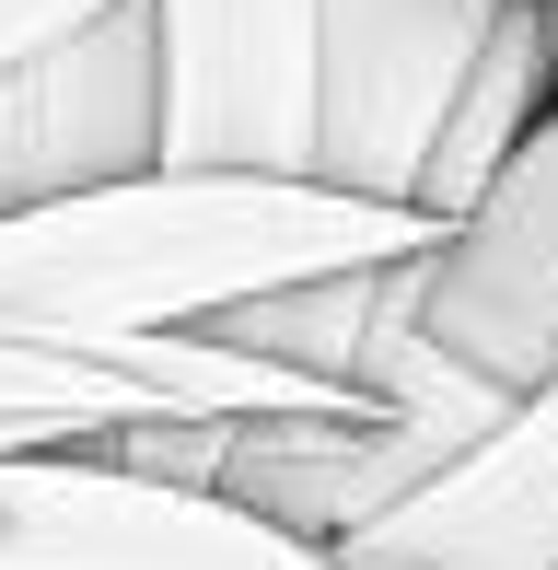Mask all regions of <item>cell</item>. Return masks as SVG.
Instances as JSON below:
<instances>
[{
    "label": "cell",
    "mask_w": 558,
    "mask_h": 570,
    "mask_svg": "<svg viewBox=\"0 0 558 570\" xmlns=\"http://www.w3.org/2000/svg\"><path fill=\"white\" fill-rule=\"evenodd\" d=\"M0 570H338L221 489H175L106 443L0 454Z\"/></svg>",
    "instance_id": "7a4b0ae2"
},
{
    "label": "cell",
    "mask_w": 558,
    "mask_h": 570,
    "mask_svg": "<svg viewBox=\"0 0 558 570\" xmlns=\"http://www.w3.org/2000/svg\"><path fill=\"white\" fill-rule=\"evenodd\" d=\"M512 0H326V117L315 175L349 198L419 210V175L466 106Z\"/></svg>",
    "instance_id": "3957f363"
},
{
    "label": "cell",
    "mask_w": 558,
    "mask_h": 570,
    "mask_svg": "<svg viewBox=\"0 0 558 570\" xmlns=\"http://www.w3.org/2000/svg\"><path fill=\"white\" fill-rule=\"evenodd\" d=\"M442 245V222L349 198L326 175H129V187L59 198L0 222V338L47 350H140L210 338L221 315L302 279L408 268Z\"/></svg>",
    "instance_id": "6da1fadb"
},
{
    "label": "cell",
    "mask_w": 558,
    "mask_h": 570,
    "mask_svg": "<svg viewBox=\"0 0 558 570\" xmlns=\"http://www.w3.org/2000/svg\"><path fill=\"white\" fill-rule=\"evenodd\" d=\"M129 175H163V12L151 0L0 70V222L129 187Z\"/></svg>",
    "instance_id": "5b68a950"
},
{
    "label": "cell",
    "mask_w": 558,
    "mask_h": 570,
    "mask_svg": "<svg viewBox=\"0 0 558 570\" xmlns=\"http://www.w3.org/2000/svg\"><path fill=\"white\" fill-rule=\"evenodd\" d=\"M338 570H558V384L524 396L454 478L349 535Z\"/></svg>",
    "instance_id": "52a82bcc"
},
{
    "label": "cell",
    "mask_w": 558,
    "mask_h": 570,
    "mask_svg": "<svg viewBox=\"0 0 558 570\" xmlns=\"http://www.w3.org/2000/svg\"><path fill=\"white\" fill-rule=\"evenodd\" d=\"M385 279L396 268L302 279V292H268V303H245V315H221L210 338L245 350V361H268V373H291V384H315V396H338V407H372L361 361H372V326H385Z\"/></svg>",
    "instance_id": "9c48e42d"
},
{
    "label": "cell",
    "mask_w": 558,
    "mask_h": 570,
    "mask_svg": "<svg viewBox=\"0 0 558 570\" xmlns=\"http://www.w3.org/2000/svg\"><path fill=\"white\" fill-rule=\"evenodd\" d=\"M547 117H558V12L512 0L500 36H489V59H477V82H466V106L442 128V151H430V175H419V222L454 233L500 175H512V151L536 140Z\"/></svg>",
    "instance_id": "ba28073f"
},
{
    "label": "cell",
    "mask_w": 558,
    "mask_h": 570,
    "mask_svg": "<svg viewBox=\"0 0 558 570\" xmlns=\"http://www.w3.org/2000/svg\"><path fill=\"white\" fill-rule=\"evenodd\" d=\"M163 12V164L315 175L326 0H151Z\"/></svg>",
    "instance_id": "277c9868"
},
{
    "label": "cell",
    "mask_w": 558,
    "mask_h": 570,
    "mask_svg": "<svg viewBox=\"0 0 558 570\" xmlns=\"http://www.w3.org/2000/svg\"><path fill=\"white\" fill-rule=\"evenodd\" d=\"M419 326L442 361H466L500 396L558 384V117L512 151L489 198L419 256Z\"/></svg>",
    "instance_id": "8992f818"
},
{
    "label": "cell",
    "mask_w": 558,
    "mask_h": 570,
    "mask_svg": "<svg viewBox=\"0 0 558 570\" xmlns=\"http://www.w3.org/2000/svg\"><path fill=\"white\" fill-rule=\"evenodd\" d=\"M536 12H558V0H536Z\"/></svg>",
    "instance_id": "30bf717a"
}]
</instances>
